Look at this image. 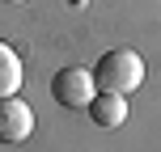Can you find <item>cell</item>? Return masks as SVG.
<instances>
[{"mask_svg":"<svg viewBox=\"0 0 161 152\" xmlns=\"http://www.w3.org/2000/svg\"><path fill=\"white\" fill-rule=\"evenodd\" d=\"M93 80L106 93H123L127 97V93H136V89L144 85V59H140L136 51H127V47H114V51H106V55L97 59Z\"/></svg>","mask_w":161,"mask_h":152,"instance_id":"6da1fadb","label":"cell"},{"mask_svg":"<svg viewBox=\"0 0 161 152\" xmlns=\"http://www.w3.org/2000/svg\"><path fill=\"white\" fill-rule=\"evenodd\" d=\"M97 93V80H93V68H80V64H68L51 76V97H55L64 110H85Z\"/></svg>","mask_w":161,"mask_h":152,"instance_id":"7a4b0ae2","label":"cell"},{"mask_svg":"<svg viewBox=\"0 0 161 152\" xmlns=\"http://www.w3.org/2000/svg\"><path fill=\"white\" fill-rule=\"evenodd\" d=\"M34 131V110L21 97H0V144H21Z\"/></svg>","mask_w":161,"mask_h":152,"instance_id":"3957f363","label":"cell"},{"mask_svg":"<svg viewBox=\"0 0 161 152\" xmlns=\"http://www.w3.org/2000/svg\"><path fill=\"white\" fill-rule=\"evenodd\" d=\"M89 118L97 123V127H119V123H127V97L123 93H106V89H97L93 102L85 106Z\"/></svg>","mask_w":161,"mask_h":152,"instance_id":"277c9868","label":"cell"},{"mask_svg":"<svg viewBox=\"0 0 161 152\" xmlns=\"http://www.w3.org/2000/svg\"><path fill=\"white\" fill-rule=\"evenodd\" d=\"M21 76H25L21 55H17V51L0 38V97H13L17 89H21Z\"/></svg>","mask_w":161,"mask_h":152,"instance_id":"5b68a950","label":"cell"},{"mask_svg":"<svg viewBox=\"0 0 161 152\" xmlns=\"http://www.w3.org/2000/svg\"><path fill=\"white\" fill-rule=\"evenodd\" d=\"M4 4H25V0H4Z\"/></svg>","mask_w":161,"mask_h":152,"instance_id":"8992f818","label":"cell"}]
</instances>
